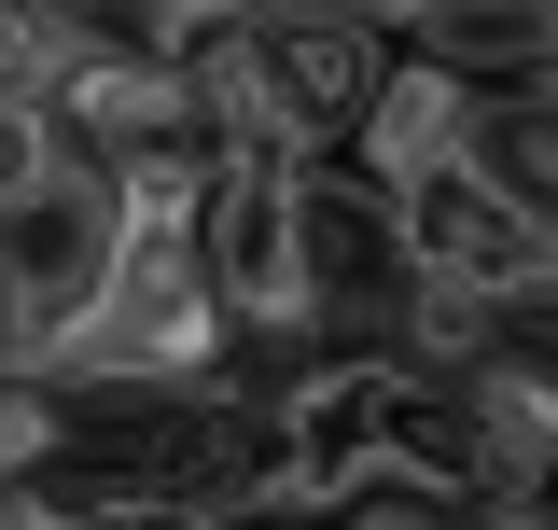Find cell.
Masks as SVG:
<instances>
[{"mask_svg": "<svg viewBox=\"0 0 558 530\" xmlns=\"http://www.w3.org/2000/svg\"><path fill=\"white\" fill-rule=\"evenodd\" d=\"M126 252H140L126 182L98 154H70L43 112H0V349H14V377H57L98 335Z\"/></svg>", "mask_w": 558, "mask_h": 530, "instance_id": "6da1fadb", "label": "cell"}, {"mask_svg": "<svg viewBox=\"0 0 558 530\" xmlns=\"http://www.w3.org/2000/svg\"><path fill=\"white\" fill-rule=\"evenodd\" d=\"M307 279H322V349L336 363H405V322L433 293V265L405 238V196H377L363 168L307 182Z\"/></svg>", "mask_w": 558, "mask_h": 530, "instance_id": "7a4b0ae2", "label": "cell"}, {"mask_svg": "<svg viewBox=\"0 0 558 530\" xmlns=\"http://www.w3.org/2000/svg\"><path fill=\"white\" fill-rule=\"evenodd\" d=\"M196 112H209V168H252V182H322V168H349L336 140H322V112L279 84V57H266L252 14H209V43H196Z\"/></svg>", "mask_w": 558, "mask_h": 530, "instance_id": "3957f363", "label": "cell"}, {"mask_svg": "<svg viewBox=\"0 0 558 530\" xmlns=\"http://www.w3.org/2000/svg\"><path fill=\"white\" fill-rule=\"evenodd\" d=\"M252 28H266L279 84L322 112V140H336V154L377 127V98L405 84V14H377V0H266Z\"/></svg>", "mask_w": 558, "mask_h": 530, "instance_id": "277c9868", "label": "cell"}, {"mask_svg": "<svg viewBox=\"0 0 558 530\" xmlns=\"http://www.w3.org/2000/svg\"><path fill=\"white\" fill-rule=\"evenodd\" d=\"M475 168H488V182H502V196H517V209L558 238V84L488 98V112H475Z\"/></svg>", "mask_w": 558, "mask_h": 530, "instance_id": "5b68a950", "label": "cell"}, {"mask_svg": "<svg viewBox=\"0 0 558 530\" xmlns=\"http://www.w3.org/2000/svg\"><path fill=\"white\" fill-rule=\"evenodd\" d=\"M293 530H502V517H488V503H461V489H433V474H377V489L307 503Z\"/></svg>", "mask_w": 558, "mask_h": 530, "instance_id": "8992f818", "label": "cell"}, {"mask_svg": "<svg viewBox=\"0 0 558 530\" xmlns=\"http://www.w3.org/2000/svg\"><path fill=\"white\" fill-rule=\"evenodd\" d=\"M502 530H558V517H502Z\"/></svg>", "mask_w": 558, "mask_h": 530, "instance_id": "52a82bcc", "label": "cell"}, {"mask_svg": "<svg viewBox=\"0 0 558 530\" xmlns=\"http://www.w3.org/2000/svg\"><path fill=\"white\" fill-rule=\"evenodd\" d=\"M545 517H558V503H545Z\"/></svg>", "mask_w": 558, "mask_h": 530, "instance_id": "ba28073f", "label": "cell"}]
</instances>
